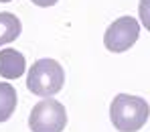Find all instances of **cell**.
<instances>
[{
  "mask_svg": "<svg viewBox=\"0 0 150 132\" xmlns=\"http://www.w3.org/2000/svg\"><path fill=\"white\" fill-rule=\"evenodd\" d=\"M140 37V25L132 16H120L108 26L103 35V45L112 53H124L128 51Z\"/></svg>",
  "mask_w": 150,
  "mask_h": 132,
  "instance_id": "obj_4",
  "label": "cell"
},
{
  "mask_svg": "<svg viewBox=\"0 0 150 132\" xmlns=\"http://www.w3.org/2000/svg\"><path fill=\"white\" fill-rule=\"evenodd\" d=\"M26 69L25 55L16 49H2L0 51V75L4 79H18Z\"/></svg>",
  "mask_w": 150,
  "mask_h": 132,
  "instance_id": "obj_5",
  "label": "cell"
},
{
  "mask_svg": "<svg viewBox=\"0 0 150 132\" xmlns=\"http://www.w3.org/2000/svg\"><path fill=\"white\" fill-rule=\"evenodd\" d=\"M150 116V106L144 98L118 94L110 106V118L116 130L120 132H138Z\"/></svg>",
  "mask_w": 150,
  "mask_h": 132,
  "instance_id": "obj_1",
  "label": "cell"
},
{
  "mask_svg": "<svg viewBox=\"0 0 150 132\" xmlns=\"http://www.w3.org/2000/svg\"><path fill=\"white\" fill-rule=\"evenodd\" d=\"M138 16H140V23L144 25V28L150 31V0H140V4H138Z\"/></svg>",
  "mask_w": 150,
  "mask_h": 132,
  "instance_id": "obj_8",
  "label": "cell"
},
{
  "mask_svg": "<svg viewBox=\"0 0 150 132\" xmlns=\"http://www.w3.org/2000/svg\"><path fill=\"white\" fill-rule=\"evenodd\" d=\"M0 2H10V0H0Z\"/></svg>",
  "mask_w": 150,
  "mask_h": 132,
  "instance_id": "obj_10",
  "label": "cell"
},
{
  "mask_svg": "<svg viewBox=\"0 0 150 132\" xmlns=\"http://www.w3.org/2000/svg\"><path fill=\"white\" fill-rule=\"evenodd\" d=\"M21 31H23V25L18 16H14L12 12H0V47L16 41Z\"/></svg>",
  "mask_w": 150,
  "mask_h": 132,
  "instance_id": "obj_6",
  "label": "cell"
},
{
  "mask_svg": "<svg viewBox=\"0 0 150 132\" xmlns=\"http://www.w3.org/2000/svg\"><path fill=\"white\" fill-rule=\"evenodd\" d=\"M67 126V112L61 102L45 98L30 110L28 128L33 132H63Z\"/></svg>",
  "mask_w": 150,
  "mask_h": 132,
  "instance_id": "obj_3",
  "label": "cell"
},
{
  "mask_svg": "<svg viewBox=\"0 0 150 132\" xmlns=\"http://www.w3.org/2000/svg\"><path fill=\"white\" fill-rule=\"evenodd\" d=\"M65 83V71L63 65L55 59H39L30 65L28 75H26V87L30 94L39 98H51L57 92L63 89Z\"/></svg>",
  "mask_w": 150,
  "mask_h": 132,
  "instance_id": "obj_2",
  "label": "cell"
},
{
  "mask_svg": "<svg viewBox=\"0 0 150 132\" xmlns=\"http://www.w3.org/2000/svg\"><path fill=\"white\" fill-rule=\"evenodd\" d=\"M33 4H37V6H43V8H47V6H55L57 4V0H30Z\"/></svg>",
  "mask_w": 150,
  "mask_h": 132,
  "instance_id": "obj_9",
  "label": "cell"
},
{
  "mask_svg": "<svg viewBox=\"0 0 150 132\" xmlns=\"http://www.w3.org/2000/svg\"><path fill=\"white\" fill-rule=\"evenodd\" d=\"M14 108H16V89L10 83L0 81V122H6L14 114Z\"/></svg>",
  "mask_w": 150,
  "mask_h": 132,
  "instance_id": "obj_7",
  "label": "cell"
}]
</instances>
